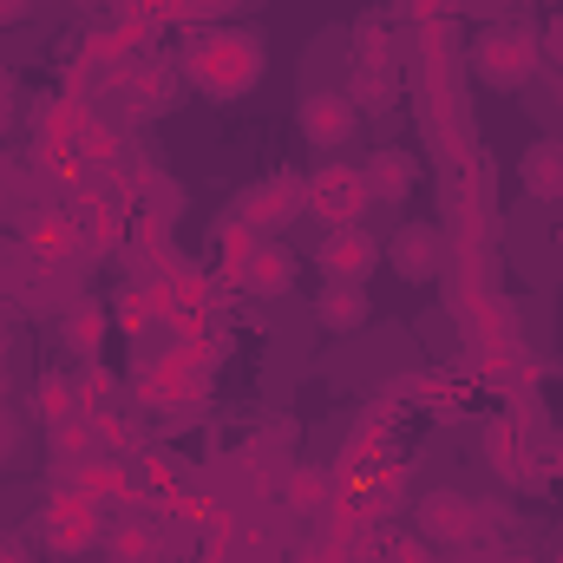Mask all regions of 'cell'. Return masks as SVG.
I'll return each mask as SVG.
<instances>
[{"mask_svg":"<svg viewBox=\"0 0 563 563\" xmlns=\"http://www.w3.org/2000/svg\"><path fill=\"white\" fill-rule=\"evenodd\" d=\"M321 315H328V321H335V315H341V321H354V315H361V302H354V295H328V302H321Z\"/></svg>","mask_w":563,"mask_h":563,"instance_id":"obj_5","label":"cell"},{"mask_svg":"<svg viewBox=\"0 0 563 563\" xmlns=\"http://www.w3.org/2000/svg\"><path fill=\"white\" fill-rule=\"evenodd\" d=\"M249 66H256V52H249L243 39H210V46L197 52V72H203V85H216V92L249 85Z\"/></svg>","mask_w":563,"mask_h":563,"instance_id":"obj_1","label":"cell"},{"mask_svg":"<svg viewBox=\"0 0 563 563\" xmlns=\"http://www.w3.org/2000/svg\"><path fill=\"white\" fill-rule=\"evenodd\" d=\"M315 203H321L328 216H335V210H341V216H354V203H361V184H348V171H328V177H321V190H315Z\"/></svg>","mask_w":563,"mask_h":563,"instance_id":"obj_3","label":"cell"},{"mask_svg":"<svg viewBox=\"0 0 563 563\" xmlns=\"http://www.w3.org/2000/svg\"><path fill=\"white\" fill-rule=\"evenodd\" d=\"M348 131H354V112H348L341 98H315V105H308V138H315V144H341Z\"/></svg>","mask_w":563,"mask_h":563,"instance_id":"obj_2","label":"cell"},{"mask_svg":"<svg viewBox=\"0 0 563 563\" xmlns=\"http://www.w3.org/2000/svg\"><path fill=\"white\" fill-rule=\"evenodd\" d=\"M112 551H118V563H144V558H151V538H144V531H118V544H112Z\"/></svg>","mask_w":563,"mask_h":563,"instance_id":"obj_4","label":"cell"}]
</instances>
